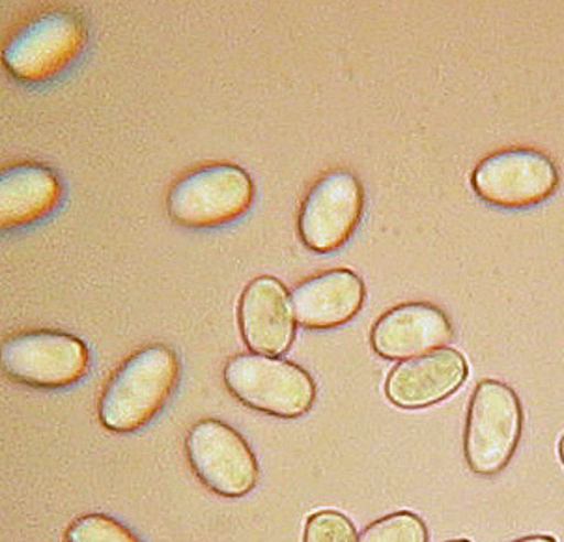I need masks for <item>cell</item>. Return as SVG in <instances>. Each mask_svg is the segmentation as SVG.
<instances>
[{"label":"cell","instance_id":"obj_2","mask_svg":"<svg viewBox=\"0 0 564 542\" xmlns=\"http://www.w3.org/2000/svg\"><path fill=\"white\" fill-rule=\"evenodd\" d=\"M523 431V408L514 389L499 380H482L473 391L464 429L467 468L494 477L509 466Z\"/></svg>","mask_w":564,"mask_h":542},{"label":"cell","instance_id":"obj_5","mask_svg":"<svg viewBox=\"0 0 564 542\" xmlns=\"http://www.w3.org/2000/svg\"><path fill=\"white\" fill-rule=\"evenodd\" d=\"M88 32L79 15L42 13L13 34L2 53L8 72L23 83H47L64 74L85 51Z\"/></svg>","mask_w":564,"mask_h":542},{"label":"cell","instance_id":"obj_17","mask_svg":"<svg viewBox=\"0 0 564 542\" xmlns=\"http://www.w3.org/2000/svg\"><path fill=\"white\" fill-rule=\"evenodd\" d=\"M350 518L338 511H318L308 517L303 542H357Z\"/></svg>","mask_w":564,"mask_h":542},{"label":"cell","instance_id":"obj_18","mask_svg":"<svg viewBox=\"0 0 564 542\" xmlns=\"http://www.w3.org/2000/svg\"><path fill=\"white\" fill-rule=\"evenodd\" d=\"M512 542H557L553 536L550 535H529L522 536V539H518V541Z\"/></svg>","mask_w":564,"mask_h":542},{"label":"cell","instance_id":"obj_15","mask_svg":"<svg viewBox=\"0 0 564 542\" xmlns=\"http://www.w3.org/2000/svg\"><path fill=\"white\" fill-rule=\"evenodd\" d=\"M357 542H429V528L415 512H393L367 525Z\"/></svg>","mask_w":564,"mask_h":542},{"label":"cell","instance_id":"obj_8","mask_svg":"<svg viewBox=\"0 0 564 542\" xmlns=\"http://www.w3.org/2000/svg\"><path fill=\"white\" fill-rule=\"evenodd\" d=\"M185 451L198 479L217 496L243 498L257 487L258 460L240 432L217 420L191 426Z\"/></svg>","mask_w":564,"mask_h":542},{"label":"cell","instance_id":"obj_16","mask_svg":"<svg viewBox=\"0 0 564 542\" xmlns=\"http://www.w3.org/2000/svg\"><path fill=\"white\" fill-rule=\"evenodd\" d=\"M66 541L68 542H142L133 531L126 528L122 522L115 518L101 514V512H90L83 517L75 518L68 531H66Z\"/></svg>","mask_w":564,"mask_h":542},{"label":"cell","instance_id":"obj_11","mask_svg":"<svg viewBox=\"0 0 564 542\" xmlns=\"http://www.w3.org/2000/svg\"><path fill=\"white\" fill-rule=\"evenodd\" d=\"M453 322L426 302L402 303L376 322L370 343L380 358L405 361L440 350L453 340Z\"/></svg>","mask_w":564,"mask_h":542},{"label":"cell","instance_id":"obj_13","mask_svg":"<svg viewBox=\"0 0 564 542\" xmlns=\"http://www.w3.org/2000/svg\"><path fill=\"white\" fill-rule=\"evenodd\" d=\"M290 297L300 326L333 329L359 315L367 289L356 271L329 270L297 284Z\"/></svg>","mask_w":564,"mask_h":542},{"label":"cell","instance_id":"obj_4","mask_svg":"<svg viewBox=\"0 0 564 542\" xmlns=\"http://www.w3.org/2000/svg\"><path fill=\"white\" fill-rule=\"evenodd\" d=\"M254 200L251 176L238 165L214 163L172 185L166 210L187 228H215L246 216Z\"/></svg>","mask_w":564,"mask_h":542},{"label":"cell","instance_id":"obj_7","mask_svg":"<svg viewBox=\"0 0 564 542\" xmlns=\"http://www.w3.org/2000/svg\"><path fill=\"white\" fill-rule=\"evenodd\" d=\"M8 377L37 389H66L90 370V351L69 333H19L2 345Z\"/></svg>","mask_w":564,"mask_h":542},{"label":"cell","instance_id":"obj_3","mask_svg":"<svg viewBox=\"0 0 564 542\" xmlns=\"http://www.w3.org/2000/svg\"><path fill=\"white\" fill-rule=\"evenodd\" d=\"M223 380L241 404L281 420L305 415L316 401L313 377L286 359L240 354L228 361Z\"/></svg>","mask_w":564,"mask_h":542},{"label":"cell","instance_id":"obj_14","mask_svg":"<svg viewBox=\"0 0 564 542\" xmlns=\"http://www.w3.org/2000/svg\"><path fill=\"white\" fill-rule=\"evenodd\" d=\"M64 185L50 166L21 163L0 174V225L4 230L32 227L58 208Z\"/></svg>","mask_w":564,"mask_h":542},{"label":"cell","instance_id":"obj_12","mask_svg":"<svg viewBox=\"0 0 564 542\" xmlns=\"http://www.w3.org/2000/svg\"><path fill=\"white\" fill-rule=\"evenodd\" d=\"M467 375L469 365L466 358L460 351L445 346L400 361L387 377V399L404 410L434 406L460 389Z\"/></svg>","mask_w":564,"mask_h":542},{"label":"cell","instance_id":"obj_6","mask_svg":"<svg viewBox=\"0 0 564 542\" xmlns=\"http://www.w3.org/2000/svg\"><path fill=\"white\" fill-rule=\"evenodd\" d=\"M557 165L534 149H507L490 154L471 173L473 192L480 200L505 210L542 204L557 192Z\"/></svg>","mask_w":564,"mask_h":542},{"label":"cell","instance_id":"obj_20","mask_svg":"<svg viewBox=\"0 0 564 542\" xmlns=\"http://www.w3.org/2000/svg\"><path fill=\"white\" fill-rule=\"evenodd\" d=\"M448 542H469V541H466V539H454V541H448Z\"/></svg>","mask_w":564,"mask_h":542},{"label":"cell","instance_id":"obj_19","mask_svg":"<svg viewBox=\"0 0 564 542\" xmlns=\"http://www.w3.org/2000/svg\"><path fill=\"white\" fill-rule=\"evenodd\" d=\"M558 458H561L564 466V436L558 440Z\"/></svg>","mask_w":564,"mask_h":542},{"label":"cell","instance_id":"obj_1","mask_svg":"<svg viewBox=\"0 0 564 542\" xmlns=\"http://www.w3.org/2000/svg\"><path fill=\"white\" fill-rule=\"evenodd\" d=\"M180 359L165 345L133 354L105 386L99 399V421L112 432H135L160 415L176 393Z\"/></svg>","mask_w":564,"mask_h":542},{"label":"cell","instance_id":"obj_10","mask_svg":"<svg viewBox=\"0 0 564 542\" xmlns=\"http://www.w3.org/2000/svg\"><path fill=\"white\" fill-rule=\"evenodd\" d=\"M241 339L254 354L279 358L295 337V315L289 290L279 279L262 275L247 284L238 307Z\"/></svg>","mask_w":564,"mask_h":542},{"label":"cell","instance_id":"obj_9","mask_svg":"<svg viewBox=\"0 0 564 542\" xmlns=\"http://www.w3.org/2000/svg\"><path fill=\"white\" fill-rule=\"evenodd\" d=\"M365 212V192L356 174L346 169L327 173L301 204L300 236L316 253H333L348 243Z\"/></svg>","mask_w":564,"mask_h":542}]
</instances>
